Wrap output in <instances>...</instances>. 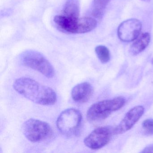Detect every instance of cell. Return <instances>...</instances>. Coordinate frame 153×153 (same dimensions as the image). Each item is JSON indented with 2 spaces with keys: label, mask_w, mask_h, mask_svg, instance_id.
<instances>
[{
  "label": "cell",
  "mask_w": 153,
  "mask_h": 153,
  "mask_svg": "<svg viewBox=\"0 0 153 153\" xmlns=\"http://www.w3.org/2000/svg\"><path fill=\"white\" fill-rule=\"evenodd\" d=\"M141 153H153V144L146 147Z\"/></svg>",
  "instance_id": "2e32d148"
},
{
  "label": "cell",
  "mask_w": 153,
  "mask_h": 153,
  "mask_svg": "<svg viewBox=\"0 0 153 153\" xmlns=\"http://www.w3.org/2000/svg\"><path fill=\"white\" fill-rule=\"evenodd\" d=\"M113 134L114 128L111 126L98 127L85 138L84 143L90 149H100L110 142Z\"/></svg>",
  "instance_id": "52a82bcc"
},
{
  "label": "cell",
  "mask_w": 153,
  "mask_h": 153,
  "mask_svg": "<svg viewBox=\"0 0 153 153\" xmlns=\"http://www.w3.org/2000/svg\"><path fill=\"white\" fill-rule=\"evenodd\" d=\"M22 129L26 138L34 143L46 139L52 133V130L49 123L34 119H28L25 122Z\"/></svg>",
  "instance_id": "8992f818"
},
{
  "label": "cell",
  "mask_w": 153,
  "mask_h": 153,
  "mask_svg": "<svg viewBox=\"0 0 153 153\" xmlns=\"http://www.w3.org/2000/svg\"><path fill=\"white\" fill-rule=\"evenodd\" d=\"M62 15L68 16L79 17V7L78 0H67Z\"/></svg>",
  "instance_id": "7c38bea8"
},
{
  "label": "cell",
  "mask_w": 153,
  "mask_h": 153,
  "mask_svg": "<svg viewBox=\"0 0 153 153\" xmlns=\"http://www.w3.org/2000/svg\"><path fill=\"white\" fill-rule=\"evenodd\" d=\"M125 102V98L122 97L97 102L92 105L88 110L87 119L91 122L105 120L112 113L123 107Z\"/></svg>",
  "instance_id": "277c9868"
},
{
  "label": "cell",
  "mask_w": 153,
  "mask_h": 153,
  "mask_svg": "<svg viewBox=\"0 0 153 153\" xmlns=\"http://www.w3.org/2000/svg\"><path fill=\"white\" fill-rule=\"evenodd\" d=\"M93 94V88L88 82H83L75 86L71 90V97L75 102L84 103L87 102Z\"/></svg>",
  "instance_id": "30bf717a"
},
{
  "label": "cell",
  "mask_w": 153,
  "mask_h": 153,
  "mask_svg": "<svg viewBox=\"0 0 153 153\" xmlns=\"http://www.w3.org/2000/svg\"><path fill=\"white\" fill-rule=\"evenodd\" d=\"M95 51L98 59L102 63H107L110 61L111 58L110 51L105 46L98 45L96 47Z\"/></svg>",
  "instance_id": "5bb4252c"
},
{
  "label": "cell",
  "mask_w": 153,
  "mask_h": 153,
  "mask_svg": "<svg viewBox=\"0 0 153 153\" xmlns=\"http://www.w3.org/2000/svg\"><path fill=\"white\" fill-rule=\"evenodd\" d=\"M13 87L18 93L37 104L53 105L57 101V94L52 88L30 78L17 79Z\"/></svg>",
  "instance_id": "6da1fadb"
},
{
  "label": "cell",
  "mask_w": 153,
  "mask_h": 153,
  "mask_svg": "<svg viewBox=\"0 0 153 153\" xmlns=\"http://www.w3.org/2000/svg\"><path fill=\"white\" fill-rule=\"evenodd\" d=\"M142 28L141 22L136 19H130L123 22L118 28V36L123 42H132L139 36Z\"/></svg>",
  "instance_id": "ba28073f"
},
{
  "label": "cell",
  "mask_w": 153,
  "mask_h": 153,
  "mask_svg": "<svg viewBox=\"0 0 153 153\" xmlns=\"http://www.w3.org/2000/svg\"><path fill=\"white\" fill-rule=\"evenodd\" d=\"M21 61L24 66L40 72L48 78H51L55 75V71L51 62L38 52H25L21 55Z\"/></svg>",
  "instance_id": "5b68a950"
},
{
  "label": "cell",
  "mask_w": 153,
  "mask_h": 153,
  "mask_svg": "<svg viewBox=\"0 0 153 153\" xmlns=\"http://www.w3.org/2000/svg\"><path fill=\"white\" fill-rule=\"evenodd\" d=\"M82 116L81 112L75 108H68L60 114L56 122L57 128L67 137L77 136L81 129Z\"/></svg>",
  "instance_id": "3957f363"
},
{
  "label": "cell",
  "mask_w": 153,
  "mask_h": 153,
  "mask_svg": "<svg viewBox=\"0 0 153 153\" xmlns=\"http://www.w3.org/2000/svg\"><path fill=\"white\" fill-rule=\"evenodd\" d=\"M150 39L151 37L148 33L140 35L130 46V53L132 55H137L143 52L149 45Z\"/></svg>",
  "instance_id": "8fae6325"
},
{
  "label": "cell",
  "mask_w": 153,
  "mask_h": 153,
  "mask_svg": "<svg viewBox=\"0 0 153 153\" xmlns=\"http://www.w3.org/2000/svg\"><path fill=\"white\" fill-rule=\"evenodd\" d=\"M54 23L62 32L70 34L88 33L97 26V21L92 17H73L61 15L56 16Z\"/></svg>",
  "instance_id": "7a4b0ae2"
},
{
  "label": "cell",
  "mask_w": 153,
  "mask_h": 153,
  "mask_svg": "<svg viewBox=\"0 0 153 153\" xmlns=\"http://www.w3.org/2000/svg\"><path fill=\"white\" fill-rule=\"evenodd\" d=\"M142 128L146 135H153V119H147L142 123Z\"/></svg>",
  "instance_id": "9a60e30c"
},
{
  "label": "cell",
  "mask_w": 153,
  "mask_h": 153,
  "mask_svg": "<svg viewBox=\"0 0 153 153\" xmlns=\"http://www.w3.org/2000/svg\"><path fill=\"white\" fill-rule=\"evenodd\" d=\"M111 0H93L92 15L97 18H101Z\"/></svg>",
  "instance_id": "4fadbf2b"
},
{
  "label": "cell",
  "mask_w": 153,
  "mask_h": 153,
  "mask_svg": "<svg viewBox=\"0 0 153 153\" xmlns=\"http://www.w3.org/2000/svg\"><path fill=\"white\" fill-rule=\"evenodd\" d=\"M141 1H146V2H147V1H150V0H141Z\"/></svg>",
  "instance_id": "e0dca14e"
},
{
  "label": "cell",
  "mask_w": 153,
  "mask_h": 153,
  "mask_svg": "<svg viewBox=\"0 0 153 153\" xmlns=\"http://www.w3.org/2000/svg\"><path fill=\"white\" fill-rule=\"evenodd\" d=\"M145 108L142 105L134 106L125 114L118 126L114 128V134H122L130 130L144 114Z\"/></svg>",
  "instance_id": "9c48e42d"
}]
</instances>
